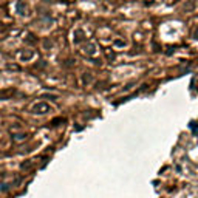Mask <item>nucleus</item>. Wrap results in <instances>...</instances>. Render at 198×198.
I'll return each mask as SVG.
<instances>
[{
    "instance_id": "nucleus-1",
    "label": "nucleus",
    "mask_w": 198,
    "mask_h": 198,
    "mask_svg": "<svg viewBox=\"0 0 198 198\" xmlns=\"http://www.w3.org/2000/svg\"><path fill=\"white\" fill-rule=\"evenodd\" d=\"M33 110H34V113H47L48 110H51V107H48L47 104H36L34 107H33Z\"/></svg>"
},
{
    "instance_id": "nucleus-3",
    "label": "nucleus",
    "mask_w": 198,
    "mask_h": 198,
    "mask_svg": "<svg viewBox=\"0 0 198 198\" xmlns=\"http://www.w3.org/2000/svg\"><path fill=\"white\" fill-rule=\"evenodd\" d=\"M192 36H193L195 39H198V25L193 28V31H192Z\"/></svg>"
},
{
    "instance_id": "nucleus-2",
    "label": "nucleus",
    "mask_w": 198,
    "mask_h": 198,
    "mask_svg": "<svg viewBox=\"0 0 198 198\" xmlns=\"http://www.w3.org/2000/svg\"><path fill=\"white\" fill-rule=\"evenodd\" d=\"M195 10V0H186V3L183 5V11L184 13H192Z\"/></svg>"
}]
</instances>
